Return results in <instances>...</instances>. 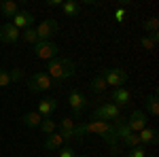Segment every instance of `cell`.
<instances>
[{"instance_id":"6da1fadb","label":"cell","mask_w":159,"mask_h":157,"mask_svg":"<svg viewBox=\"0 0 159 157\" xmlns=\"http://www.w3.org/2000/svg\"><path fill=\"white\" fill-rule=\"evenodd\" d=\"M83 130H85V134H98V136H102V140L110 146V153H112V155L119 153V138H117L115 123L91 119V121H85V123H83Z\"/></svg>"},{"instance_id":"7a4b0ae2","label":"cell","mask_w":159,"mask_h":157,"mask_svg":"<svg viewBox=\"0 0 159 157\" xmlns=\"http://www.w3.org/2000/svg\"><path fill=\"white\" fill-rule=\"evenodd\" d=\"M74 62L70 58H64V55H57V58H53L51 62H47V74H49L51 79L55 81V83L60 85L61 81H66V79H70L74 74Z\"/></svg>"},{"instance_id":"3957f363","label":"cell","mask_w":159,"mask_h":157,"mask_svg":"<svg viewBox=\"0 0 159 157\" xmlns=\"http://www.w3.org/2000/svg\"><path fill=\"white\" fill-rule=\"evenodd\" d=\"M55 81L51 79L47 72H34L30 79H28V89L32 91V94H43V91H49L55 87Z\"/></svg>"},{"instance_id":"277c9868","label":"cell","mask_w":159,"mask_h":157,"mask_svg":"<svg viewBox=\"0 0 159 157\" xmlns=\"http://www.w3.org/2000/svg\"><path fill=\"white\" fill-rule=\"evenodd\" d=\"M91 119H100V121H108V123H115L117 119H121V109L112 102H104L100 104L98 109L93 110V117Z\"/></svg>"},{"instance_id":"5b68a950","label":"cell","mask_w":159,"mask_h":157,"mask_svg":"<svg viewBox=\"0 0 159 157\" xmlns=\"http://www.w3.org/2000/svg\"><path fill=\"white\" fill-rule=\"evenodd\" d=\"M60 53V47L53 43V40H38L34 45V55L38 60H45V62H51L53 58H57Z\"/></svg>"},{"instance_id":"8992f818","label":"cell","mask_w":159,"mask_h":157,"mask_svg":"<svg viewBox=\"0 0 159 157\" xmlns=\"http://www.w3.org/2000/svg\"><path fill=\"white\" fill-rule=\"evenodd\" d=\"M100 74L104 76L106 85H115V87H123L127 83V79H129V74H127L125 68H104Z\"/></svg>"},{"instance_id":"52a82bcc","label":"cell","mask_w":159,"mask_h":157,"mask_svg":"<svg viewBox=\"0 0 159 157\" xmlns=\"http://www.w3.org/2000/svg\"><path fill=\"white\" fill-rule=\"evenodd\" d=\"M34 30H36L38 40H51V38L57 34L60 24H57V19H45V21H40Z\"/></svg>"},{"instance_id":"ba28073f","label":"cell","mask_w":159,"mask_h":157,"mask_svg":"<svg viewBox=\"0 0 159 157\" xmlns=\"http://www.w3.org/2000/svg\"><path fill=\"white\" fill-rule=\"evenodd\" d=\"M68 104H70V109H72V113H74V117H81L83 115V110L87 109V98H85V94H81L79 89H72L70 94H68Z\"/></svg>"},{"instance_id":"9c48e42d","label":"cell","mask_w":159,"mask_h":157,"mask_svg":"<svg viewBox=\"0 0 159 157\" xmlns=\"http://www.w3.org/2000/svg\"><path fill=\"white\" fill-rule=\"evenodd\" d=\"M19 38H21V30H17L11 21H7V24L0 28V40H2V43H7V45H15Z\"/></svg>"},{"instance_id":"30bf717a","label":"cell","mask_w":159,"mask_h":157,"mask_svg":"<svg viewBox=\"0 0 159 157\" xmlns=\"http://www.w3.org/2000/svg\"><path fill=\"white\" fill-rule=\"evenodd\" d=\"M125 125H127L134 134H138L140 130L147 127V113H142V110H134V113L129 115V119L125 121Z\"/></svg>"},{"instance_id":"8fae6325","label":"cell","mask_w":159,"mask_h":157,"mask_svg":"<svg viewBox=\"0 0 159 157\" xmlns=\"http://www.w3.org/2000/svg\"><path fill=\"white\" fill-rule=\"evenodd\" d=\"M11 24L15 25L17 30H25V28H30V25L34 24V15L30 11H21V9H19V11L15 13V17L11 19Z\"/></svg>"},{"instance_id":"7c38bea8","label":"cell","mask_w":159,"mask_h":157,"mask_svg":"<svg viewBox=\"0 0 159 157\" xmlns=\"http://www.w3.org/2000/svg\"><path fill=\"white\" fill-rule=\"evenodd\" d=\"M110 102L117 104L119 109H121V106H127V104L132 102V91L125 89V87H115V89H112V100H110Z\"/></svg>"},{"instance_id":"4fadbf2b","label":"cell","mask_w":159,"mask_h":157,"mask_svg":"<svg viewBox=\"0 0 159 157\" xmlns=\"http://www.w3.org/2000/svg\"><path fill=\"white\" fill-rule=\"evenodd\" d=\"M55 110H57V100H55V98H43V100L38 102L36 113L45 119V117H51Z\"/></svg>"},{"instance_id":"5bb4252c","label":"cell","mask_w":159,"mask_h":157,"mask_svg":"<svg viewBox=\"0 0 159 157\" xmlns=\"http://www.w3.org/2000/svg\"><path fill=\"white\" fill-rule=\"evenodd\" d=\"M138 140H140V145H142V146H147V145H157V142H159L157 130H151V127L140 130V132H138Z\"/></svg>"},{"instance_id":"9a60e30c","label":"cell","mask_w":159,"mask_h":157,"mask_svg":"<svg viewBox=\"0 0 159 157\" xmlns=\"http://www.w3.org/2000/svg\"><path fill=\"white\" fill-rule=\"evenodd\" d=\"M74 117H61L60 121V134L64 140H72V130H74Z\"/></svg>"},{"instance_id":"2e32d148","label":"cell","mask_w":159,"mask_h":157,"mask_svg":"<svg viewBox=\"0 0 159 157\" xmlns=\"http://www.w3.org/2000/svg\"><path fill=\"white\" fill-rule=\"evenodd\" d=\"M64 146V138L60 132H53L45 138V151H60Z\"/></svg>"},{"instance_id":"e0dca14e","label":"cell","mask_w":159,"mask_h":157,"mask_svg":"<svg viewBox=\"0 0 159 157\" xmlns=\"http://www.w3.org/2000/svg\"><path fill=\"white\" fill-rule=\"evenodd\" d=\"M21 123H24L25 127H38L40 125V121H43V117L38 115L36 110H30V113H25V115H21Z\"/></svg>"},{"instance_id":"ac0fdd59","label":"cell","mask_w":159,"mask_h":157,"mask_svg":"<svg viewBox=\"0 0 159 157\" xmlns=\"http://www.w3.org/2000/svg\"><path fill=\"white\" fill-rule=\"evenodd\" d=\"M19 11V4L15 2V0H2L0 2V13L4 15V17H15V13Z\"/></svg>"},{"instance_id":"d6986e66","label":"cell","mask_w":159,"mask_h":157,"mask_svg":"<svg viewBox=\"0 0 159 157\" xmlns=\"http://www.w3.org/2000/svg\"><path fill=\"white\" fill-rule=\"evenodd\" d=\"M147 110L151 117H159V100H157V91H153V94H148L147 96Z\"/></svg>"},{"instance_id":"ffe728a7","label":"cell","mask_w":159,"mask_h":157,"mask_svg":"<svg viewBox=\"0 0 159 157\" xmlns=\"http://www.w3.org/2000/svg\"><path fill=\"white\" fill-rule=\"evenodd\" d=\"M61 11L66 17H76L79 11H81V7H79V2H74V0H68V2H61Z\"/></svg>"},{"instance_id":"44dd1931","label":"cell","mask_w":159,"mask_h":157,"mask_svg":"<svg viewBox=\"0 0 159 157\" xmlns=\"http://www.w3.org/2000/svg\"><path fill=\"white\" fill-rule=\"evenodd\" d=\"M19 40H24L25 45H32V47H34V45L38 43L36 30H34V28H25V30H21V38H19Z\"/></svg>"},{"instance_id":"7402d4cb","label":"cell","mask_w":159,"mask_h":157,"mask_svg":"<svg viewBox=\"0 0 159 157\" xmlns=\"http://www.w3.org/2000/svg\"><path fill=\"white\" fill-rule=\"evenodd\" d=\"M157 40H159L157 34H144V36L140 38V45L147 49V51H155V47H157Z\"/></svg>"},{"instance_id":"603a6c76","label":"cell","mask_w":159,"mask_h":157,"mask_svg":"<svg viewBox=\"0 0 159 157\" xmlns=\"http://www.w3.org/2000/svg\"><path fill=\"white\" fill-rule=\"evenodd\" d=\"M89 87H91L93 94H102V91L106 89V81H104V76H102V74H96V76L91 79V85H89Z\"/></svg>"},{"instance_id":"cb8c5ba5","label":"cell","mask_w":159,"mask_h":157,"mask_svg":"<svg viewBox=\"0 0 159 157\" xmlns=\"http://www.w3.org/2000/svg\"><path fill=\"white\" fill-rule=\"evenodd\" d=\"M38 127H40V132L45 134V136H49V134H53V132H55L57 123H55L53 119H49V117H45V119L40 121V125H38Z\"/></svg>"},{"instance_id":"d4e9b609","label":"cell","mask_w":159,"mask_h":157,"mask_svg":"<svg viewBox=\"0 0 159 157\" xmlns=\"http://www.w3.org/2000/svg\"><path fill=\"white\" fill-rule=\"evenodd\" d=\"M142 28H144V32L147 34H157V30H159V21L153 17V19H144L142 21Z\"/></svg>"},{"instance_id":"484cf974","label":"cell","mask_w":159,"mask_h":157,"mask_svg":"<svg viewBox=\"0 0 159 157\" xmlns=\"http://www.w3.org/2000/svg\"><path fill=\"white\" fill-rule=\"evenodd\" d=\"M13 83V76L9 70H4V68H0V87H9Z\"/></svg>"},{"instance_id":"4316f807","label":"cell","mask_w":159,"mask_h":157,"mask_svg":"<svg viewBox=\"0 0 159 157\" xmlns=\"http://www.w3.org/2000/svg\"><path fill=\"white\" fill-rule=\"evenodd\" d=\"M127 157H147V149L140 145V146H134V149H129V153Z\"/></svg>"},{"instance_id":"83f0119b","label":"cell","mask_w":159,"mask_h":157,"mask_svg":"<svg viewBox=\"0 0 159 157\" xmlns=\"http://www.w3.org/2000/svg\"><path fill=\"white\" fill-rule=\"evenodd\" d=\"M57 157H76V153H74L70 146H61L60 153H57Z\"/></svg>"},{"instance_id":"f1b7e54d","label":"cell","mask_w":159,"mask_h":157,"mask_svg":"<svg viewBox=\"0 0 159 157\" xmlns=\"http://www.w3.org/2000/svg\"><path fill=\"white\" fill-rule=\"evenodd\" d=\"M11 76H13V83H15V81H19V79L24 76V70H21V68H13V70H11Z\"/></svg>"},{"instance_id":"f546056e","label":"cell","mask_w":159,"mask_h":157,"mask_svg":"<svg viewBox=\"0 0 159 157\" xmlns=\"http://www.w3.org/2000/svg\"><path fill=\"white\" fill-rule=\"evenodd\" d=\"M115 19H117L119 24H123V19H125V9H117V11H115Z\"/></svg>"},{"instance_id":"4dcf8cb0","label":"cell","mask_w":159,"mask_h":157,"mask_svg":"<svg viewBox=\"0 0 159 157\" xmlns=\"http://www.w3.org/2000/svg\"><path fill=\"white\" fill-rule=\"evenodd\" d=\"M49 7H61V2H60V0H51Z\"/></svg>"},{"instance_id":"1f68e13d","label":"cell","mask_w":159,"mask_h":157,"mask_svg":"<svg viewBox=\"0 0 159 157\" xmlns=\"http://www.w3.org/2000/svg\"><path fill=\"white\" fill-rule=\"evenodd\" d=\"M76 157H89V155H76Z\"/></svg>"},{"instance_id":"d6a6232c","label":"cell","mask_w":159,"mask_h":157,"mask_svg":"<svg viewBox=\"0 0 159 157\" xmlns=\"http://www.w3.org/2000/svg\"><path fill=\"white\" fill-rule=\"evenodd\" d=\"M147 157H157V155H147Z\"/></svg>"}]
</instances>
